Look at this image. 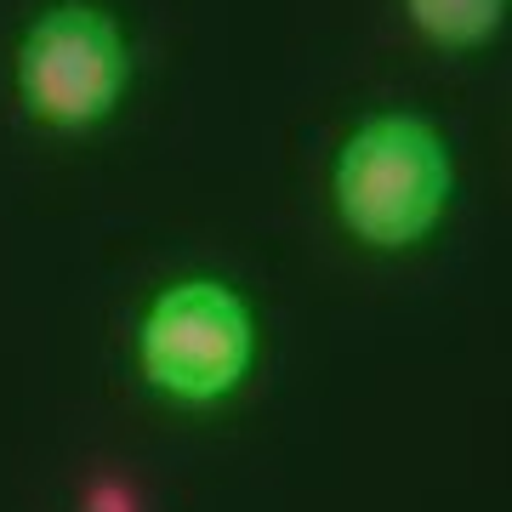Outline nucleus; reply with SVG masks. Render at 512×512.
I'll return each mask as SVG.
<instances>
[{"instance_id":"f257e3e1","label":"nucleus","mask_w":512,"mask_h":512,"mask_svg":"<svg viewBox=\"0 0 512 512\" xmlns=\"http://www.w3.org/2000/svg\"><path fill=\"white\" fill-rule=\"evenodd\" d=\"M336 211L376 251L416 245L439 228L456 165L421 114H370L336 154Z\"/></svg>"},{"instance_id":"f03ea898","label":"nucleus","mask_w":512,"mask_h":512,"mask_svg":"<svg viewBox=\"0 0 512 512\" xmlns=\"http://www.w3.org/2000/svg\"><path fill=\"white\" fill-rule=\"evenodd\" d=\"M251 348V308L217 279H188V285H171L165 296H154L143 336H137L143 376L160 393L188 404H211L222 393H234L245 365H251Z\"/></svg>"},{"instance_id":"7ed1b4c3","label":"nucleus","mask_w":512,"mask_h":512,"mask_svg":"<svg viewBox=\"0 0 512 512\" xmlns=\"http://www.w3.org/2000/svg\"><path fill=\"white\" fill-rule=\"evenodd\" d=\"M131 80L126 35L97 6H52L23 35L18 52V92L35 120L63 131L109 120Z\"/></svg>"},{"instance_id":"20e7f679","label":"nucleus","mask_w":512,"mask_h":512,"mask_svg":"<svg viewBox=\"0 0 512 512\" xmlns=\"http://www.w3.org/2000/svg\"><path fill=\"white\" fill-rule=\"evenodd\" d=\"M404 12L433 46L450 52H473L501 29L507 18V0H404Z\"/></svg>"}]
</instances>
